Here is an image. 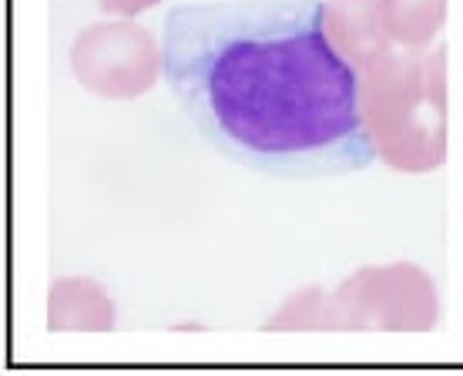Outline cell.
Masks as SVG:
<instances>
[{
    "mask_svg": "<svg viewBox=\"0 0 463 376\" xmlns=\"http://www.w3.org/2000/svg\"><path fill=\"white\" fill-rule=\"evenodd\" d=\"M162 78L209 148L269 178H343L376 162L359 78L323 0L172 7Z\"/></svg>",
    "mask_w": 463,
    "mask_h": 376,
    "instance_id": "cell-1",
    "label": "cell"
}]
</instances>
